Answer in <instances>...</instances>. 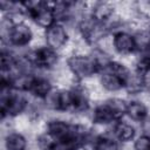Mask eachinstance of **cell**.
<instances>
[{"label":"cell","mask_w":150,"mask_h":150,"mask_svg":"<svg viewBox=\"0 0 150 150\" xmlns=\"http://www.w3.org/2000/svg\"><path fill=\"white\" fill-rule=\"evenodd\" d=\"M111 64L112 62L104 70L97 74V80L105 93H118L124 90V79L120 73L115 70Z\"/></svg>","instance_id":"5"},{"label":"cell","mask_w":150,"mask_h":150,"mask_svg":"<svg viewBox=\"0 0 150 150\" xmlns=\"http://www.w3.org/2000/svg\"><path fill=\"white\" fill-rule=\"evenodd\" d=\"M148 30H149V33H150V22H149V25H148Z\"/></svg>","instance_id":"17"},{"label":"cell","mask_w":150,"mask_h":150,"mask_svg":"<svg viewBox=\"0 0 150 150\" xmlns=\"http://www.w3.org/2000/svg\"><path fill=\"white\" fill-rule=\"evenodd\" d=\"M53 89H54V83H53L50 76L35 73L34 77L32 80V83L28 88L27 94L32 97L43 100L45 97L48 96V94Z\"/></svg>","instance_id":"8"},{"label":"cell","mask_w":150,"mask_h":150,"mask_svg":"<svg viewBox=\"0 0 150 150\" xmlns=\"http://www.w3.org/2000/svg\"><path fill=\"white\" fill-rule=\"evenodd\" d=\"M132 150H150V136L142 134L132 142Z\"/></svg>","instance_id":"15"},{"label":"cell","mask_w":150,"mask_h":150,"mask_svg":"<svg viewBox=\"0 0 150 150\" xmlns=\"http://www.w3.org/2000/svg\"><path fill=\"white\" fill-rule=\"evenodd\" d=\"M80 150H86V149H83V148H81V149H80Z\"/></svg>","instance_id":"18"},{"label":"cell","mask_w":150,"mask_h":150,"mask_svg":"<svg viewBox=\"0 0 150 150\" xmlns=\"http://www.w3.org/2000/svg\"><path fill=\"white\" fill-rule=\"evenodd\" d=\"M90 120H91L93 125H95V127H105V128L111 125L116 121H118L116 118V116L114 115V112L110 110V108L107 105L104 100L96 103L91 108Z\"/></svg>","instance_id":"7"},{"label":"cell","mask_w":150,"mask_h":150,"mask_svg":"<svg viewBox=\"0 0 150 150\" xmlns=\"http://www.w3.org/2000/svg\"><path fill=\"white\" fill-rule=\"evenodd\" d=\"M107 132L110 136H112L120 144H127L129 142H134V139L136 138V128L134 123L128 122L123 118L109 125Z\"/></svg>","instance_id":"6"},{"label":"cell","mask_w":150,"mask_h":150,"mask_svg":"<svg viewBox=\"0 0 150 150\" xmlns=\"http://www.w3.org/2000/svg\"><path fill=\"white\" fill-rule=\"evenodd\" d=\"M66 64L69 71L79 82L93 79L98 74L97 67L89 54H70L66 59Z\"/></svg>","instance_id":"1"},{"label":"cell","mask_w":150,"mask_h":150,"mask_svg":"<svg viewBox=\"0 0 150 150\" xmlns=\"http://www.w3.org/2000/svg\"><path fill=\"white\" fill-rule=\"evenodd\" d=\"M34 38H35V33L33 28L26 21H22L13 25L9 32L7 42L2 45L9 46L15 49H23L32 46Z\"/></svg>","instance_id":"2"},{"label":"cell","mask_w":150,"mask_h":150,"mask_svg":"<svg viewBox=\"0 0 150 150\" xmlns=\"http://www.w3.org/2000/svg\"><path fill=\"white\" fill-rule=\"evenodd\" d=\"M143 74V86H144V91L150 94V70L142 73Z\"/></svg>","instance_id":"16"},{"label":"cell","mask_w":150,"mask_h":150,"mask_svg":"<svg viewBox=\"0 0 150 150\" xmlns=\"http://www.w3.org/2000/svg\"><path fill=\"white\" fill-rule=\"evenodd\" d=\"M124 91H127L131 96H139L144 91L143 86V74L136 69H131L125 82H124Z\"/></svg>","instance_id":"12"},{"label":"cell","mask_w":150,"mask_h":150,"mask_svg":"<svg viewBox=\"0 0 150 150\" xmlns=\"http://www.w3.org/2000/svg\"><path fill=\"white\" fill-rule=\"evenodd\" d=\"M69 41H70V33L63 23L56 22L46 30H43L45 45L56 52H60L66 47H68Z\"/></svg>","instance_id":"3"},{"label":"cell","mask_w":150,"mask_h":150,"mask_svg":"<svg viewBox=\"0 0 150 150\" xmlns=\"http://www.w3.org/2000/svg\"><path fill=\"white\" fill-rule=\"evenodd\" d=\"M149 115H150L149 107L141 98H132V100L128 101L125 116L130 121L142 124L149 117Z\"/></svg>","instance_id":"10"},{"label":"cell","mask_w":150,"mask_h":150,"mask_svg":"<svg viewBox=\"0 0 150 150\" xmlns=\"http://www.w3.org/2000/svg\"><path fill=\"white\" fill-rule=\"evenodd\" d=\"M117 13L116 4L109 1L90 2V15L97 22L108 23Z\"/></svg>","instance_id":"9"},{"label":"cell","mask_w":150,"mask_h":150,"mask_svg":"<svg viewBox=\"0 0 150 150\" xmlns=\"http://www.w3.org/2000/svg\"><path fill=\"white\" fill-rule=\"evenodd\" d=\"M104 102L110 108V110L114 112V115L116 116L117 120H121L125 116L127 107H128V101L127 100H124L122 97H118V96H112V97L105 98Z\"/></svg>","instance_id":"13"},{"label":"cell","mask_w":150,"mask_h":150,"mask_svg":"<svg viewBox=\"0 0 150 150\" xmlns=\"http://www.w3.org/2000/svg\"><path fill=\"white\" fill-rule=\"evenodd\" d=\"M111 35H112V48L115 54L121 55L122 57H128L137 53L136 42L132 33L123 29Z\"/></svg>","instance_id":"4"},{"label":"cell","mask_w":150,"mask_h":150,"mask_svg":"<svg viewBox=\"0 0 150 150\" xmlns=\"http://www.w3.org/2000/svg\"><path fill=\"white\" fill-rule=\"evenodd\" d=\"M121 145L122 144H120L112 136L105 132L95 139L93 150H121Z\"/></svg>","instance_id":"14"},{"label":"cell","mask_w":150,"mask_h":150,"mask_svg":"<svg viewBox=\"0 0 150 150\" xmlns=\"http://www.w3.org/2000/svg\"><path fill=\"white\" fill-rule=\"evenodd\" d=\"M4 146L6 150H28L29 143L21 131H9L4 136Z\"/></svg>","instance_id":"11"}]
</instances>
